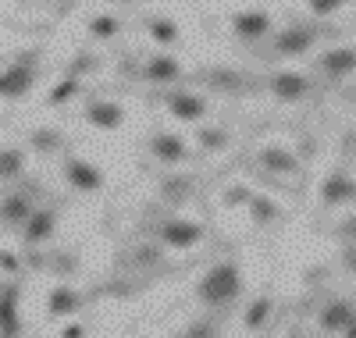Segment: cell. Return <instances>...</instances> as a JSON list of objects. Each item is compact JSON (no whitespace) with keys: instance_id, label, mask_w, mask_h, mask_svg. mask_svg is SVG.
Masks as SVG:
<instances>
[{"instance_id":"cell-21","label":"cell","mask_w":356,"mask_h":338,"mask_svg":"<svg viewBox=\"0 0 356 338\" xmlns=\"http://www.w3.org/2000/svg\"><path fill=\"white\" fill-rule=\"evenodd\" d=\"M267 314H271V299L260 296V299L250 306V310H246V328H250V331H253V328H260V324L267 321Z\"/></svg>"},{"instance_id":"cell-2","label":"cell","mask_w":356,"mask_h":338,"mask_svg":"<svg viewBox=\"0 0 356 338\" xmlns=\"http://www.w3.org/2000/svg\"><path fill=\"white\" fill-rule=\"evenodd\" d=\"M65 178H68V186L79 189V193H97V189H104V171H100L97 164H89V161H79V157H72V161L65 164Z\"/></svg>"},{"instance_id":"cell-6","label":"cell","mask_w":356,"mask_h":338,"mask_svg":"<svg viewBox=\"0 0 356 338\" xmlns=\"http://www.w3.org/2000/svg\"><path fill=\"white\" fill-rule=\"evenodd\" d=\"M29 86H33V68H29V61H22V65H11L4 72V79H0V93H4L8 100L15 97H25Z\"/></svg>"},{"instance_id":"cell-20","label":"cell","mask_w":356,"mask_h":338,"mask_svg":"<svg viewBox=\"0 0 356 338\" xmlns=\"http://www.w3.org/2000/svg\"><path fill=\"white\" fill-rule=\"evenodd\" d=\"M118 18H111V15H97V18H89V33H93L97 40H111V36H118Z\"/></svg>"},{"instance_id":"cell-23","label":"cell","mask_w":356,"mask_h":338,"mask_svg":"<svg viewBox=\"0 0 356 338\" xmlns=\"http://www.w3.org/2000/svg\"><path fill=\"white\" fill-rule=\"evenodd\" d=\"M150 36H154L157 43H175V40H178V29H175V22H168V18H154V22H150Z\"/></svg>"},{"instance_id":"cell-3","label":"cell","mask_w":356,"mask_h":338,"mask_svg":"<svg viewBox=\"0 0 356 338\" xmlns=\"http://www.w3.org/2000/svg\"><path fill=\"white\" fill-rule=\"evenodd\" d=\"M161 239H164V246H171V250H189V246H196L203 239V228L196 221H168L161 228Z\"/></svg>"},{"instance_id":"cell-32","label":"cell","mask_w":356,"mask_h":338,"mask_svg":"<svg viewBox=\"0 0 356 338\" xmlns=\"http://www.w3.org/2000/svg\"><path fill=\"white\" fill-rule=\"evenodd\" d=\"M342 232H346V235H356V218H349V221L342 225Z\"/></svg>"},{"instance_id":"cell-26","label":"cell","mask_w":356,"mask_h":338,"mask_svg":"<svg viewBox=\"0 0 356 338\" xmlns=\"http://www.w3.org/2000/svg\"><path fill=\"white\" fill-rule=\"evenodd\" d=\"M200 143H203V150H225V146H228V132L207 129V132H200Z\"/></svg>"},{"instance_id":"cell-24","label":"cell","mask_w":356,"mask_h":338,"mask_svg":"<svg viewBox=\"0 0 356 338\" xmlns=\"http://www.w3.org/2000/svg\"><path fill=\"white\" fill-rule=\"evenodd\" d=\"M0 314H4V335H18V317H15V289L4 292V306H0Z\"/></svg>"},{"instance_id":"cell-34","label":"cell","mask_w":356,"mask_h":338,"mask_svg":"<svg viewBox=\"0 0 356 338\" xmlns=\"http://www.w3.org/2000/svg\"><path fill=\"white\" fill-rule=\"evenodd\" d=\"M346 335H349V338H356V314H353V321H349V328H346Z\"/></svg>"},{"instance_id":"cell-17","label":"cell","mask_w":356,"mask_h":338,"mask_svg":"<svg viewBox=\"0 0 356 338\" xmlns=\"http://www.w3.org/2000/svg\"><path fill=\"white\" fill-rule=\"evenodd\" d=\"M146 79H150V82L178 79V61L175 57H150V61H146Z\"/></svg>"},{"instance_id":"cell-22","label":"cell","mask_w":356,"mask_h":338,"mask_svg":"<svg viewBox=\"0 0 356 338\" xmlns=\"http://www.w3.org/2000/svg\"><path fill=\"white\" fill-rule=\"evenodd\" d=\"M75 93H79V79H75V75H72V79H61V82L54 86V93H50V104H54V107H61V104L72 100Z\"/></svg>"},{"instance_id":"cell-7","label":"cell","mask_w":356,"mask_h":338,"mask_svg":"<svg viewBox=\"0 0 356 338\" xmlns=\"http://www.w3.org/2000/svg\"><path fill=\"white\" fill-rule=\"evenodd\" d=\"M150 150H154V157L157 161H164V164H182L186 161V143L178 139V136H171V132H161V136H154V143H150Z\"/></svg>"},{"instance_id":"cell-1","label":"cell","mask_w":356,"mask_h":338,"mask_svg":"<svg viewBox=\"0 0 356 338\" xmlns=\"http://www.w3.org/2000/svg\"><path fill=\"white\" fill-rule=\"evenodd\" d=\"M239 289H243V271H239V264H232V260L214 264V267L200 278V299L211 303V306L232 303L235 296H239Z\"/></svg>"},{"instance_id":"cell-5","label":"cell","mask_w":356,"mask_h":338,"mask_svg":"<svg viewBox=\"0 0 356 338\" xmlns=\"http://www.w3.org/2000/svg\"><path fill=\"white\" fill-rule=\"evenodd\" d=\"M346 200H356V182L342 171H335L332 178H324V186H321V203H346Z\"/></svg>"},{"instance_id":"cell-25","label":"cell","mask_w":356,"mask_h":338,"mask_svg":"<svg viewBox=\"0 0 356 338\" xmlns=\"http://www.w3.org/2000/svg\"><path fill=\"white\" fill-rule=\"evenodd\" d=\"M22 164H25V157H22L18 150H4V157H0V175L11 178V175H18V171H22Z\"/></svg>"},{"instance_id":"cell-10","label":"cell","mask_w":356,"mask_h":338,"mask_svg":"<svg viewBox=\"0 0 356 338\" xmlns=\"http://www.w3.org/2000/svg\"><path fill=\"white\" fill-rule=\"evenodd\" d=\"M314 43V33L310 29H285V33L275 40V50L285 54V57H296V54H307Z\"/></svg>"},{"instance_id":"cell-11","label":"cell","mask_w":356,"mask_h":338,"mask_svg":"<svg viewBox=\"0 0 356 338\" xmlns=\"http://www.w3.org/2000/svg\"><path fill=\"white\" fill-rule=\"evenodd\" d=\"M321 68L328 72V75H349L356 72V50L353 47H335L321 57Z\"/></svg>"},{"instance_id":"cell-13","label":"cell","mask_w":356,"mask_h":338,"mask_svg":"<svg viewBox=\"0 0 356 338\" xmlns=\"http://www.w3.org/2000/svg\"><path fill=\"white\" fill-rule=\"evenodd\" d=\"M86 118H89V125H97V129H118L125 121V111L118 104H89Z\"/></svg>"},{"instance_id":"cell-12","label":"cell","mask_w":356,"mask_h":338,"mask_svg":"<svg viewBox=\"0 0 356 338\" xmlns=\"http://www.w3.org/2000/svg\"><path fill=\"white\" fill-rule=\"evenodd\" d=\"M54 225H57L54 210H36L33 218L22 225V228H25V242H29V246H36V242L50 239V235H54Z\"/></svg>"},{"instance_id":"cell-35","label":"cell","mask_w":356,"mask_h":338,"mask_svg":"<svg viewBox=\"0 0 356 338\" xmlns=\"http://www.w3.org/2000/svg\"><path fill=\"white\" fill-rule=\"evenodd\" d=\"M118 4H122V0H118Z\"/></svg>"},{"instance_id":"cell-8","label":"cell","mask_w":356,"mask_h":338,"mask_svg":"<svg viewBox=\"0 0 356 338\" xmlns=\"http://www.w3.org/2000/svg\"><path fill=\"white\" fill-rule=\"evenodd\" d=\"M168 107L178 121H200L207 114V104L196 93H175V97H168Z\"/></svg>"},{"instance_id":"cell-27","label":"cell","mask_w":356,"mask_h":338,"mask_svg":"<svg viewBox=\"0 0 356 338\" xmlns=\"http://www.w3.org/2000/svg\"><path fill=\"white\" fill-rule=\"evenodd\" d=\"M342 4H346V0H310V11H314L317 18H324V15H335Z\"/></svg>"},{"instance_id":"cell-4","label":"cell","mask_w":356,"mask_h":338,"mask_svg":"<svg viewBox=\"0 0 356 338\" xmlns=\"http://www.w3.org/2000/svg\"><path fill=\"white\" fill-rule=\"evenodd\" d=\"M271 93L278 100H303L310 93V79L307 75H296V72H278L271 79Z\"/></svg>"},{"instance_id":"cell-30","label":"cell","mask_w":356,"mask_h":338,"mask_svg":"<svg viewBox=\"0 0 356 338\" xmlns=\"http://www.w3.org/2000/svg\"><path fill=\"white\" fill-rule=\"evenodd\" d=\"M157 257H161V253L154 250V246H143V250H139V264H154Z\"/></svg>"},{"instance_id":"cell-15","label":"cell","mask_w":356,"mask_h":338,"mask_svg":"<svg viewBox=\"0 0 356 338\" xmlns=\"http://www.w3.org/2000/svg\"><path fill=\"white\" fill-rule=\"evenodd\" d=\"M79 292L75 289H68V285H57L54 292H50V303H47V310L54 314V317H65V314H75L79 310Z\"/></svg>"},{"instance_id":"cell-19","label":"cell","mask_w":356,"mask_h":338,"mask_svg":"<svg viewBox=\"0 0 356 338\" xmlns=\"http://www.w3.org/2000/svg\"><path fill=\"white\" fill-rule=\"evenodd\" d=\"M29 218H33V207H29L25 196H8L4 200V221L8 225H25Z\"/></svg>"},{"instance_id":"cell-9","label":"cell","mask_w":356,"mask_h":338,"mask_svg":"<svg viewBox=\"0 0 356 338\" xmlns=\"http://www.w3.org/2000/svg\"><path fill=\"white\" fill-rule=\"evenodd\" d=\"M267 29H271V15H267V11H243V15H235V33H239L243 40H260Z\"/></svg>"},{"instance_id":"cell-28","label":"cell","mask_w":356,"mask_h":338,"mask_svg":"<svg viewBox=\"0 0 356 338\" xmlns=\"http://www.w3.org/2000/svg\"><path fill=\"white\" fill-rule=\"evenodd\" d=\"M33 143H36V150H54L57 146V132L40 129V132H33Z\"/></svg>"},{"instance_id":"cell-31","label":"cell","mask_w":356,"mask_h":338,"mask_svg":"<svg viewBox=\"0 0 356 338\" xmlns=\"http://www.w3.org/2000/svg\"><path fill=\"white\" fill-rule=\"evenodd\" d=\"M61 335H65V338H82V335H86V328H82V324H65V328H61Z\"/></svg>"},{"instance_id":"cell-18","label":"cell","mask_w":356,"mask_h":338,"mask_svg":"<svg viewBox=\"0 0 356 338\" xmlns=\"http://www.w3.org/2000/svg\"><path fill=\"white\" fill-rule=\"evenodd\" d=\"M250 210H253V221L257 225H267V221H278L282 218V207L267 196H250Z\"/></svg>"},{"instance_id":"cell-29","label":"cell","mask_w":356,"mask_h":338,"mask_svg":"<svg viewBox=\"0 0 356 338\" xmlns=\"http://www.w3.org/2000/svg\"><path fill=\"white\" fill-rule=\"evenodd\" d=\"M0 267H4V274H15L18 271V257L11 250H4V253H0Z\"/></svg>"},{"instance_id":"cell-33","label":"cell","mask_w":356,"mask_h":338,"mask_svg":"<svg viewBox=\"0 0 356 338\" xmlns=\"http://www.w3.org/2000/svg\"><path fill=\"white\" fill-rule=\"evenodd\" d=\"M346 264H349V271H356V250H349V253H346Z\"/></svg>"},{"instance_id":"cell-16","label":"cell","mask_w":356,"mask_h":338,"mask_svg":"<svg viewBox=\"0 0 356 338\" xmlns=\"http://www.w3.org/2000/svg\"><path fill=\"white\" fill-rule=\"evenodd\" d=\"M260 164H264L267 171H282V175L296 171V157H292L289 150H282V146H264V150H260Z\"/></svg>"},{"instance_id":"cell-14","label":"cell","mask_w":356,"mask_h":338,"mask_svg":"<svg viewBox=\"0 0 356 338\" xmlns=\"http://www.w3.org/2000/svg\"><path fill=\"white\" fill-rule=\"evenodd\" d=\"M349 321H353V306L342 303V299L328 303V306H324V314H321V328L324 331H346Z\"/></svg>"}]
</instances>
